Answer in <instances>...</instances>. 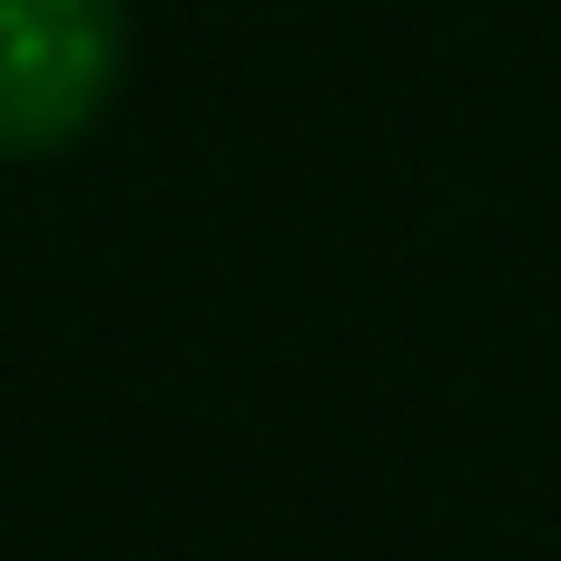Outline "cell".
I'll return each instance as SVG.
<instances>
[{
	"mask_svg": "<svg viewBox=\"0 0 561 561\" xmlns=\"http://www.w3.org/2000/svg\"><path fill=\"white\" fill-rule=\"evenodd\" d=\"M118 0H0V158H49L118 99Z\"/></svg>",
	"mask_w": 561,
	"mask_h": 561,
	"instance_id": "6da1fadb",
	"label": "cell"
}]
</instances>
